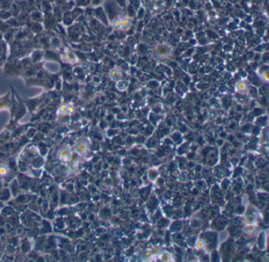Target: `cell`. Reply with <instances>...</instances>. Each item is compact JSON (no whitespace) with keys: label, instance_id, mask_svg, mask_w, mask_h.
<instances>
[{"label":"cell","instance_id":"cell-1","mask_svg":"<svg viewBox=\"0 0 269 262\" xmlns=\"http://www.w3.org/2000/svg\"><path fill=\"white\" fill-rule=\"evenodd\" d=\"M155 54L158 59L166 60L170 57L172 54V48L171 46L167 44H160L156 45L155 49Z\"/></svg>","mask_w":269,"mask_h":262},{"label":"cell","instance_id":"cell-2","mask_svg":"<svg viewBox=\"0 0 269 262\" xmlns=\"http://www.w3.org/2000/svg\"><path fill=\"white\" fill-rule=\"evenodd\" d=\"M58 158L63 163L70 162L72 161V153L68 147H63L58 153Z\"/></svg>","mask_w":269,"mask_h":262},{"label":"cell","instance_id":"cell-3","mask_svg":"<svg viewBox=\"0 0 269 262\" xmlns=\"http://www.w3.org/2000/svg\"><path fill=\"white\" fill-rule=\"evenodd\" d=\"M110 77L114 81H119L122 78V72L118 68L113 69L110 72Z\"/></svg>","mask_w":269,"mask_h":262},{"label":"cell","instance_id":"cell-4","mask_svg":"<svg viewBox=\"0 0 269 262\" xmlns=\"http://www.w3.org/2000/svg\"><path fill=\"white\" fill-rule=\"evenodd\" d=\"M130 26H131V20H130V18L129 17H123V18H122L120 29L124 30V31H127L128 29H130Z\"/></svg>","mask_w":269,"mask_h":262},{"label":"cell","instance_id":"cell-5","mask_svg":"<svg viewBox=\"0 0 269 262\" xmlns=\"http://www.w3.org/2000/svg\"><path fill=\"white\" fill-rule=\"evenodd\" d=\"M88 150V144L85 141H80L76 145V151L78 154H84Z\"/></svg>","mask_w":269,"mask_h":262},{"label":"cell","instance_id":"cell-6","mask_svg":"<svg viewBox=\"0 0 269 262\" xmlns=\"http://www.w3.org/2000/svg\"><path fill=\"white\" fill-rule=\"evenodd\" d=\"M63 56H64L65 60H66V61H68V62L70 63L77 62V57H76L75 55L73 53H72V52H65Z\"/></svg>","mask_w":269,"mask_h":262},{"label":"cell","instance_id":"cell-7","mask_svg":"<svg viewBox=\"0 0 269 262\" xmlns=\"http://www.w3.org/2000/svg\"><path fill=\"white\" fill-rule=\"evenodd\" d=\"M58 113L61 114V115H67L68 114V105L66 104L62 105L58 111Z\"/></svg>","mask_w":269,"mask_h":262},{"label":"cell","instance_id":"cell-8","mask_svg":"<svg viewBox=\"0 0 269 262\" xmlns=\"http://www.w3.org/2000/svg\"><path fill=\"white\" fill-rule=\"evenodd\" d=\"M247 88V85L245 82H240L237 84V90L238 91H245Z\"/></svg>","mask_w":269,"mask_h":262},{"label":"cell","instance_id":"cell-9","mask_svg":"<svg viewBox=\"0 0 269 262\" xmlns=\"http://www.w3.org/2000/svg\"><path fill=\"white\" fill-rule=\"evenodd\" d=\"M121 19L122 18H117L115 20H113L112 25L115 29H120V27H121Z\"/></svg>","mask_w":269,"mask_h":262},{"label":"cell","instance_id":"cell-10","mask_svg":"<svg viewBox=\"0 0 269 262\" xmlns=\"http://www.w3.org/2000/svg\"><path fill=\"white\" fill-rule=\"evenodd\" d=\"M9 173V169L6 166H0V176H6Z\"/></svg>","mask_w":269,"mask_h":262},{"label":"cell","instance_id":"cell-11","mask_svg":"<svg viewBox=\"0 0 269 262\" xmlns=\"http://www.w3.org/2000/svg\"><path fill=\"white\" fill-rule=\"evenodd\" d=\"M263 77H264V78H265V80L266 82L268 81V72L267 71H265V72L263 73Z\"/></svg>","mask_w":269,"mask_h":262}]
</instances>
